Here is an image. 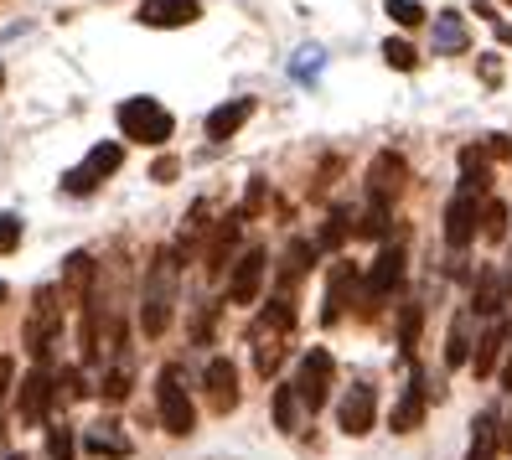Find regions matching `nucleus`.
I'll return each instance as SVG.
<instances>
[{
    "label": "nucleus",
    "instance_id": "16",
    "mask_svg": "<svg viewBox=\"0 0 512 460\" xmlns=\"http://www.w3.org/2000/svg\"><path fill=\"white\" fill-rule=\"evenodd\" d=\"M352 290H357V269L347 259L331 264V280H326V300H321V321L326 326H337L347 316V305H352Z\"/></svg>",
    "mask_w": 512,
    "mask_h": 460
},
{
    "label": "nucleus",
    "instance_id": "36",
    "mask_svg": "<svg viewBox=\"0 0 512 460\" xmlns=\"http://www.w3.org/2000/svg\"><path fill=\"white\" fill-rule=\"evenodd\" d=\"M21 243V218L16 212H0V254H11Z\"/></svg>",
    "mask_w": 512,
    "mask_h": 460
},
{
    "label": "nucleus",
    "instance_id": "42",
    "mask_svg": "<svg viewBox=\"0 0 512 460\" xmlns=\"http://www.w3.org/2000/svg\"><path fill=\"white\" fill-rule=\"evenodd\" d=\"M0 83H6V63H0Z\"/></svg>",
    "mask_w": 512,
    "mask_h": 460
},
{
    "label": "nucleus",
    "instance_id": "38",
    "mask_svg": "<svg viewBox=\"0 0 512 460\" xmlns=\"http://www.w3.org/2000/svg\"><path fill=\"white\" fill-rule=\"evenodd\" d=\"M11 383H16V367H11V357H0V409H6V398H11ZM6 419V414H0ZM6 429V424H0Z\"/></svg>",
    "mask_w": 512,
    "mask_h": 460
},
{
    "label": "nucleus",
    "instance_id": "11",
    "mask_svg": "<svg viewBox=\"0 0 512 460\" xmlns=\"http://www.w3.org/2000/svg\"><path fill=\"white\" fill-rule=\"evenodd\" d=\"M264 274H269V254L259 249H244L233 259V280H228V305H259L264 295Z\"/></svg>",
    "mask_w": 512,
    "mask_h": 460
},
{
    "label": "nucleus",
    "instance_id": "28",
    "mask_svg": "<svg viewBox=\"0 0 512 460\" xmlns=\"http://www.w3.org/2000/svg\"><path fill=\"white\" fill-rule=\"evenodd\" d=\"M471 311H476V316H492V311H502V280H497V269H481L476 295H471Z\"/></svg>",
    "mask_w": 512,
    "mask_h": 460
},
{
    "label": "nucleus",
    "instance_id": "3",
    "mask_svg": "<svg viewBox=\"0 0 512 460\" xmlns=\"http://www.w3.org/2000/svg\"><path fill=\"white\" fill-rule=\"evenodd\" d=\"M114 119H119V130H125V140H135V145H166L171 140V130H176V119H171V109L161 104V99H150V94H135V99H125L114 109Z\"/></svg>",
    "mask_w": 512,
    "mask_h": 460
},
{
    "label": "nucleus",
    "instance_id": "7",
    "mask_svg": "<svg viewBox=\"0 0 512 460\" xmlns=\"http://www.w3.org/2000/svg\"><path fill=\"white\" fill-rule=\"evenodd\" d=\"M331 378H337V362H331L326 347H311L306 357H300V373H295V398H300V409L306 414H321L326 409V398H331Z\"/></svg>",
    "mask_w": 512,
    "mask_h": 460
},
{
    "label": "nucleus",
    "instance_id": "5",
    "mask_svg": "<svg viewBox=\"0 0 512 460\" xmlns=\"http://www.w3.org/2000/svg\"><path fill=\"white\" fill-rule=\"evenodd\" d=\"M156 409H161V424H166L171 440H187L192 429H197V404H192V393H187V383H182L176 367H161V378H156Z\"/></svg>",
    "mask_w": 512,
    "mask_h": 460
},
{
    "label": "nucleus",
    "instance_id": "44",
    "mask_svg": "<svg viewBox=\"0 0 512 460\" xmlns=\"http://www.w3.org/2000/svg\"><path fill=\"white\" fill-rule=\"evenodd\" d=\"M507 6H512V0H507Z\"/></svg>",
    "mask_w": 512,
    "mask_h": 460
},
{
    "label": "nucleus",
    "instance_id": "41",
    "mask_svg": "<svg viewBox=\"0 0 512 460\" xmlns=\"http://www.w3.org/2000/svg\"><path fill=\"white\" fill-rule=\"evenodd\" d=\"M502 445H512V419H507V440H502Z\"/></svg>",
    "mask_w": 512,
    "mask_h": 460
},
{
    "label": "nucleus",
    "instance_id": "32",
    "mask_svg": "<svg viewBox=\"0 0 512 460\" xmlns=\"http://www.w3.org/2000/svg\"><path fill=\"white\" fill-rule=\"evenodd\" d=\"M383 57H388V68H399V73H414V63H419L414 47H409L404 37H388V42H383Z\"/></svg>",
    "mask_w": 512,
    "mask_h": 460
},
{
    "label": "nucleus",
    "instance_id": "9",
    "mask_svg": "<svg viewBox=\"0 0 512 460\" xmlns=\"http://www.w3.org/2000/svg\"><path fill=\"white\" fill-rule=\"evenodd\" d=\"M119 166H125V145H119V140H104V145L88 150L83 166H73V171L63 176V192H68V197H88V192H94L104 176H114Z\"/></svg>",
    "mask_w": 512,
    "mask_h": 460
},
{
    "label": "nucleus",
    "instance_id": "1",
    "mask_svg": "<svg viewBox=\"0 0 512 460\" xmlns=\"http://www.w3.org/2000/svg\"><path fill=\"white\" fill-rule=\"evenodd\" d=\"M290 336H295V300L275 295V300H264L254 321H249V342H254V373L259 378H275L280 373V362L290 352Z\"/></svg>",
    "mask_w": 512,
    "mask_h": 460
},
{
    "label": "nucleus",
    "instance_id": "43",
    "mask_svg": "<svg viewBox=\"0 0 512 460\" xmlns=\"http://www.w3.org/2000/svg\"><path fill=\"white\" fill-rule=\"evenodd\" d=\"M507 290H512V274H507Z\"/></svg>",
    "mask_w": 512,
    "mask_h": 460
},
{
    "label": "nucleus",
    "instance_id": "21",
    "mask_svg": "<svg viewBox=\"0 0 512 460\" xmlns=\"http://www.w3.org/2000/svg\"><path fill=\"white\" fill-rule=\"evenodd\" d=\"M466 47H471V26H466V16L440 11V16H435V57H456V52H466Z\"/></svg>",
    "mask_w": 512,
    "mask_h": 460
},
{
    "label": "nucleus",
    "instance_id": "15",
    "mask_svg": "<svg viewBox=\"0 0 512 460\" xmlns=\"http://www.w3.org/2000/svg\"><path fill=\"white\" fill-rule=\"evenodd\" d=\"M202 388H207V409H213V414H233V409H238V367H233L228 357L207 362Z\"/></svg>",
    "mask_w": 512,
    "mask_h": 460
},
{
    "label": "nucleus",
    "instance_id": "29",
    "mask_svg": "<svg viewBox=\"0 0 512 460\" xmlns=\"http://www.w3.org/2000/svg\"><path fill=\"white\" fill-rule=\"evenodd\" d=\"M42 429H47V455H52V460H73V455H78L73 424H42Z\"/></svg>",
    "mask_w": 512,
    "mask_h": 460
},
{
    "label": "nucleus",
    "instance_id": "27",
    "mask_svg": "<svg viewBox=\"0 0 512 460\" xmlns=\"http://www.w3.org/2000/svg\"><path fill=\"white\" fill-rule=\"evenodd\" d=\"M347 223H352V212H347V207H331V212H326V223H321V238H316V254L342 249V238L352 233Z\"/></svg>",
    "mask_w": 512,
    "mask_h": 460
},
{
    "label": "nucleus",
    "instance_id": "33",
    "mask_svg": "<svg viewBox=\"0 0 512 460\" xmlns=\"http://www.w3.org/2000/svg\"><path fill=\"white\" fill-rule=\"evenodd\" d=\"M481 233H487L492 243L507 238V207L502 202H481Z\"/></svg>",
    "mask_w": 512,
    "mask_h": 460
},
{
    "label": "nucleus",
    "instance_id": "20",
    "mask_svg": "<svg viewBox=\"0 0 512 460\" xmlns=\"http://www.w3.org/2000/svg\"><path fill=\"white\" fill-rule=\"evenodd\" d=\"M311 259H316V243H306V238H295L290 249H285V264H280V290L275 295H285V300H295V285L311 274Z\"/></svg>",
    "mask_w": 512,
    "mask_h": 460
},
{
    "label": "nucleus",
    "instance_id": "35",
    "mask_svg": "<svg viewBox=\"0 0 512 460\" xmlns=\"http://www.w3.org/2000/svg\"><path fill=\"white\" fill-rule=\"evenodd\" d=\"M104 398H109V404H125V398H130V367H109V378H104Z\"/></svg>",
    "mask_w": 512,
    "mask_h": 460
},
{
    "label": "nucleus",
    "instance_id": "22",
    "mask_svg": "<svg viewBox=\"0 0 512 460\" xmlns=\"http://www.w3.org/2000/svg\"><path fill=\"white\" fill-rule=\"evenodd\" d=\"M497 450H502L497 414L487 409V414H476V424H471V450H466V460H497Z\"/></svg>",
    "mask_w": 512,
    "mask_h": 460
},
{
    "label": "nucleus",
    "instance_id": "26",
    "mask_svg": "<svg viewBox=\"0 0 512 460\" xmlns=\"http://www.w3.org/2000/svg\"><path fill=\"white\" fill-rule=\"evenodd\" d=\"M57 290H68L73 300H83L88 290H94V259L88 254H68V269H63V285Z\"/></svg>",
    "mask_w": 512,
    "mask_h": 460
},
{
    "label": "nucleus",
    "instance_id": "2",
    "mask_svg": "<svg viewBox=\"0 0 512 460\" xmlns=\"http://www.w3.org/2000/svg\"><path fill=\"white\" fill-rule=\"evenodd\" d=\"M176 316V254L171 249H156L150 254V269H145V295H140V331L150 342H161L166 326Z\"/></svg>",
    "mask_w": 512,
    "mask_h": 460
},
{
    "label": "nucleus",
    "instance_id": "23",
    "mask_svg": "<svg viewBox=\"0 0 512 460\" xmlns=\"http://www.w3.org/2000/svg\"><path fill=\"white\" fill-rule=\"evenodd\" d=\"M502 347H507V326H487V331H481V342H476V352H471L476 378H492V373H497Z\"/></svg>",
    "mask_w": 512,
    "mask_h": 460
},
{
    "label": "nucleus",
    "instance_id": "17",
    "mask_svg": "<svg viewBox=\"0 0 512 460\" xmlns=\"http://www.w3.org/2000/svg\"><path fill=\"white\" fill-rule=\"evenodd\" d=\"M238 223H244V218H223V223H218V233L207 238V249H202L207 280H218L223 269H233V259H238Z\"/></svg>",
    "mask_w": 512,
    "mask_h": 460
},
{
    "label": "nucleus",
    "instance_id": "34",
    "mask_svg": "<svg viewBox=\"0 0 512 460\" xmlns=\"http://www.w3.org/2000/svg\"><path fill=\"white\" fill-rule=\"evenodd\" d=\"M383 11H388V16H394L399 26H419V21H425V16H430L425 6H419V0H383Z\"/></svg>",
    "mask_w": 512,
    "mask_h": 460
},
{
    "label": "nucleus",
    "instance_id": "24",
    "mask_svg": "<svg viewBox=\"0 0 512 460\" xmlns=\"http://www.w3.org/2000/svg\"><path fill=\"white\" fill-rule=\"evenodd\" d=\"M445 362L450 367H466L471 362V311H461L450 321V336H445Z\"/></svg>",
    "mask_w": 512,
    "mask_h": 460
},
{
    "label": "nucleus",
    "instance_id": "13",
    "mask_svg": "<svg viewBox=\"0 0 512 460\" xmlns=\"http://www.w3.org/2000/svg\"><path fill=\"white\" fill-rule=\"evenodd\" d=\"M481 202L487 197H476V192H456L450 197V207H445V243L450 249H466V243L476 238V228H481Z\"/></svg>",
    "mask_w": 512,
    "mask_h": 460
},
{
    "label": "nucleus",
    "instance_id": "4",
    "mask_svg": "<svg viewBox=\"0 0 512 460\" xmlns=\"http://www.w3.org/2000/svg\"><path fill=\"white\" fill-rule=\"evenodd\" d=\"M63 290L57 285H37L32 295V316H26V352L37 357V367L52 362V347H57V331H63Z\"/></svg>",
    "mask_w": 512,
    "mask_h": 460
},
{
    "label": "nucleus",
    "instance_id": "14",
    "mask_svg": "<svg viewBox=\"0 0 512 460\" xmlns=\"http://www.w3.org/2000/svg\"><path fill=\"white\" fill-rule=\"evenodd\" d=\"M197 16H202L197 0H140V11H135V21L150 26V32H182Z\"/></svg>",
    "mask_w": 512,
    "mask_h": 460
},
{
    "label": "nucleus",
    "instance_id": "31",
    "mask_svg": "<svg viewBox=\"0 0 512 460\" xmlns=\"http://www.w3.org/2000/svg\"><path fill=\"white\" fill-rule=\"evenodd\" d=\"M419 326H425V311H419V305H404V316H399V352L404 357H414V347H419Z\"/></svg>",
    "mask_w": 512,
    "mask_h": 460
},
{
    "label": "nucleus",
    "instance_id": "10",
    "mask_svg": "<svg viewBox=\"0 0 512 460\" xmlns=\"http://www.w3.org/2000/svg\"><path fill=\"white\" fill-rule=\"evenodd\" d=\"M52 404H57L52 367H32V373L21 378V388H16V414H21V424H26V429H42L47 414H52Z\"/></svg>",
    "mask_w": 512,
    "mask_h": 460
},
{
    "label": "nucleus",
    "instance_id": "30",
    "mask_svg": "<svg viewBox=\"0 0 512 460\" xmlns=\"http://www.w3.org/2000/svg\"><path fill=\"white\" fill-rule=\"evenodd\" d=\"M295 424H300V398H295V388L285 383V388H275V429H285V435H290Z\"/></svg>",
    "mask_w": 512,
    "mask_h": 460
},
{
    "label": "nucleus",
    "instance_id": "19",
    "mask_svg": "<svg viewBox=\"0 0 512 460\" xmlns=\"http://www.w3.org/2000/svg\"><path fill=\"white\" fill-rule=\"evenodd\" d=\"M419 419H425V373L414 367V378H409V388H404V398H399V409H394V435H414L419 429Z\"/></svg>",
    "mask_w": 512,
    "mask_h": 460
},
{
    "label": "nucleus",
    "instance_id": "25",
    "mask_svg": "<svg viewBox=\"0 0 512 460\" xmlns=\"http://www.w3.org/2000/svg\"><path fill=\"white\" fill-rule=\"evenodd\" d=\"M83 450H88V455H109V460H125V455H130V440H119V435H114V424H94V429H88V435H83Z\"/></svg>",
    "mask_w": 512,
    "mask_h": 460
},
{
    "label": "nucleus",
    "instance_id": "39",
    "mask_svg": "<svg viewBox=\"0 0 512 460\" xmlns=\"http://www.w3.org/2000/svg\"><path fill=\"white\" fill-rule=\"evenodd\" d=\"M497 42H507V47H512V26H497Z\"/></svg>",
    "mask_w": 512,
    "mask_h": 460
},
{
    "label": "nucleus",
    "instance_id": "37",
    "mask_svg": "<svg viewBox=\"0 0 512 460\" xmlns=\"http://www.w3.org/2000/svg\"><path fill=\"white\" fill-rule=\"evenodd\" d=\"M316 68H321V47H300V52H295V73L311 78Z\"/></svg>",
    "mask_w": 512,
    "mask_h": 460
},
{
    "label": "nucleus",
    "instance_id": "8",
    "mask_svg": "<svg viewBox=\"0 0 512 460\" xmlns=\"http://www.w3.org/2000/svg\"><path fill=\"white\" fill-rule=\"evenodd\" d=\"M404 264H409V254H404V238L383 243V254L373 259L368 280H363V311H368V316L378 311V300H388V295H394V290L404 285Z\"/></svg>",
    "mask_w": 512,
    "mask_h": 460
},
{
    "label": "nucleus",
    "instance_id": "18",
    "mask_svg": "<svg viewBox=\"0 0 512 460\" xmlns=\"http://www.w3.org/2000/svg\"><path fill=\"white\" fill-rule=\"evenodd\" d=\"M249 114H254V99H228V104H218L213 114H207V140H233L238 135V125H249Z\"/></svg>",
    "mask_w": 512,
    "mask_h": 460
},
{
    "label": "nucleus",
    "instance_id": "12",
    "mask_svg": "<svg viewBox=\"0 0 512 460\" xmlns=\"http://www.w3.org/2000/svg\"><path fill=\"white\" fill-rule=\"evenodd\" d=\"M373 419H378V393H373V383H352L347 393H342V404H337V424H342V435H368L373 429Z\"/></svg>",
    "mask_w": 512,
    "mask_h": 460
},
{
    "label": "nucleus",
    "instance_id": "40",
    "mask_svg": "<svg viewBox=\"0 0 512 460\" xmlns=\"http://www.w3.org/2000/svg\"><path fill=\"white\" fill-rule=\"evenodd\" d=\"M6 295H11V285H6V280H0V305H6Z\"/></svg>",
    "mask_w": 512,
    "mask_h": 460
},
{
    "label": "nucleus",
    "instance_id": "6",
    "mask_svg": "<svg viewBox=\"0 0 512 460\" xmlns=\"http://www.w3.org/2000/svg\"><path fill=\"white\" fill-rule=\"evenodd\" d=\"M404 181H409V161L399 150H378L373 166H368V212L373 218H388L394 202L404 197Z\"/></svg>",
    "mask_w": 512,
    "mask_h": 460
}]
</instances>
